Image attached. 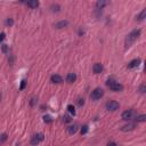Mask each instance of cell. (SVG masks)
Here are the masks:
<instances>
[{
    "instance_id": "ba28073f",
    "label": "cell",
    "mask_w": 146,
    "mask_h": 146,
    "mask_svg": "<svg viewBox=\"0 0 146 146\" xmlns=\"http://www.w3.org/2000/svg\"><path fill=\"white\" fill-rule=\"evenodd\" d=\"M139 64H140V60H139V58H137V60H131V62L128 64V67H129V69H135V67H138V66H139Z\"/></svg>"
},
{
    "instance_id": "277c9868",
    "label": "cell",
    "mask_w": 146,
    "mask_h": 146,
    "mask_svg": "<svg viewBox=\"0 0 146 146\" xmlns=\"http://www.w3.org/2000/svg\"><path fill=\"white\" fill-rule=\"evenodd\" d=\"M135 115H136V112L133 111V110H128V111L122 113V119L126 121H130V120H133Z\"/></svg>"
},
{
    "instance_id": "f1b7e54d",
    "label": "cell",
    "mask_w": 146,
    "mask_h": 146,
    "mask_svg": "<svg viewBox=\"0 0 146 146\" xmlns=\"http://www.w3.org/2000/svg\"><path fill=\"white\" fill-rule=\"evenodd\" d=\"M140 93H145V86H144V85L140 87Z\"/></svg>"
},
{
    "instance_id": "ffe728a7",
    "label": "cell",
    "mask_w": 146,
    "mask_h": 146,
    "mask_svg": "<svg viewBox=\"0 0 146 146\" xmlns=\"http://www.w3.org/2000/svg\"><path fill=\"white\" fill-rule=\"evenodd\" d=\"M87 131H88V126H83L82 129H81V133H82V135H85Z\"/></svg>"
},
{
    "instance_id": "8992f818",
    "label": "cell",
    "mask_w": 146,
    "mask_h": 146,
    "mask_svg": "<svg viewBox=\"0 0 146 146\" xmlns=\"http://www.w3.org/2000/svg\"><path fill=\"white\" fill-rule=\"evenodd\" d=\"M42 140H43V135L42 133H37L35 136H33L32 140H31V144L35 146L37 144H39V143L42 142Z\"/></svg>"
},
{
    "instance_id": "30bf717a",
    "label": "cell",
    "mask_w": 146,
    "mask_h": 146,
    "mask_svg": "<svg viewBox=\"0 0 146 146\" xmlns=\"http://www.w3.org/2000/svg\"><path fill=\"white\" fill-rule=\"evenodd\" d=\"M50 79H52V82H54V83H60V82L63 81L62 77L58 75V74H54V75H52Z\"/></svg>"
},
{
    "instance_id": "3957f363",
    "label": "cell",
    "mask_w": 146,
    "mask_h": 146,
    "mask_svg": "<svg viewBox=\"0 0 146 146\" xmlns=\"http://www.w3.org/2000/svg\"><path fill=\"white\" fill-rule=\"evenodd\" d=\"M104 95V90L103 89H100V88H96L93 93H91L90 97L91 99H94V100H97V99H100L102 97H103Z\"/></svg>"
},
{
    "instance_id": "2e32d148",
    "label": "cell",
    "mask_w": 146,
    "mask_h": 146,
    "mask_svg": "<svg viewBox=\"0 0 146 146\" xmlns=\"http://www.w3.org/2000/svg\"><path fill=\"white\" fill-rule=\"evenodd\" d=\"M145 15H146V9H143V12L138 15L137 20H138V21H143V20L145 18Z\"/></svg>"
},
{
    "instance_id": "4fadbf2b",
    "label": "cell",
    "mask_w": 146,
    "mask_h": 146,
    "mask_svg": "<svg viewBox=\"0 0 146 146\" xmlns=\"http://www.w3.org/2000/svg\"><path fill=\"white\" fill-rule=\"evenodd\" d=\"M77 130H78L77 125L71 126V127H69V129H67V131H69L70 135H73V133H77Z\"/></svg>"
},
{
    "instance_id": "9a60e30c",
    "label": "cell",
    "mask_w": 146,
    "mask_h": 146,
    "mask_svg": "<svg viewBox=\"0 0 146 146\" xmlns=\"http://www.w3.org/2000/svg\"><path fill=\"white\" fill-rule=\"evenodd\" d=\"M106 4H107L106 1H104V0H100V1H97V4H96V7H97L98 9H99V8L102 9Z\"/></svg>"
},
{
    "instance_id": "6da1fadb",
    "label": "cell",
    "mask_w": 146,
    "mask_h": 146,
    "mask_svg": "<svg viewBox=\"0 0 146 146\" xmlns=\"http://www.w3.org/2000/svg\"><path fill=\"white\" fill-rule=\"evenodd\" d=\"M139 35H140V30H133V32H130L128 37L126 38V47H130L135 42V40H137Z\"/></svg>"
},
{
    "instance_id": "8fae6325",
    "label": "cell",
    "mask_w": 146,
    "mask_h": 146,
    "mask_svg": "<svg viewBox=\"0 0 146 146\" xmlns=\"http://www.w3.org/2000/svg\"><path fill=\"white\" fill-rule=\"evenodd\" d=\"M27 6L31 7V8H37L39 6V1H37V0H30V1H27Z\"/></svg>"
},
{
    "instance_id": "4dcf8cb0",
    "label": "cell",
    "mask_w": 146,
    "mask_h": 146,
    "mask_svg": "<svg viewBox=\"0 0 146 146\" xmlns=\"http://www.w3.org/2000/svg\"><path fill=\"white\" fill-rule=\"evenodd\" d=\"M0 102H1V94H0Z\"/></svg>"
},
{
    "instance_id": "e0dca14e",
    "label": "cell",
    "mask_w": 146,
    "mask_h": 146,
    "mask_svg": "<svg viewBox=\"0 0 146 146\" xmlns=\"http://www.w3.org/2000/svg\"><path fill=\"white\" fill-rule=\"evenodd\" d=\"M136 120H137V122H144V121L146 120V115H145V114H142V115H138Z\"/></svg>"
},
{
    "instance_id": "7c38bea8",
    "label": "cell",
    "mask_w": 146,
    "mask_h": 146,
    "mask_svg": "<svg viewBox=\"0 0 146 146\" xmlns=\"http://www.w3.org/2000/svg\"><path fill=\"white\" fill-rule=\"evenodd\" d=\"M133 128H135V125H133V123H129V125H127V126H123V127L121 128V130H122V131H128V130H133Z\"/></svg>"
},
{
    "instance_id": "484cf974",
    "label": "cell",
    "mask_w": 146,
    "mask_h": 146,
    "mask_svg": "<svg viewBox=\"0 0 146 146\" xmlns=\"http://www.w3.org/2000/svg\"><path fill=\"white\" fill-rule=\"evenodd\" d=\"M2 52H4V53L8 52V47H7V45H2Z\"/></svg>"
},
{
    "instance_id": "cb8c5ba5",
    "label": "cell",
    "mask_w": 146,
    "mask_h": 146,
    "mask_svg": "<svg viewBox=\"0 0 146 146\" xmlns=\"http://www.w3.org/2000/svg\"><path fill=\"white\" fill-rule=\"evenodd\" d=\"M6 139H7V135H6V133H4V135H2V136H1V139H0V143L5 142V140H6Z\"/></svg>"
},
{
    "instance_id": "7a4b0ae2",
    "label": "cell",
    "mask_w": 146,
    "mask_h": 146,
    "mask_svg": "<svg viewBox=\"0 0 146 146\" xmlns=\"http://www.w3.org/2000/svg\"><path fill=\"white\" fill-rule=\"evenodd\" d=\"M107 87L113 91H121L123 89V86L120 85L119 82H115L113 81V80H108L107 81Z\"/></svg>"
},
{
    "instance_id": "ac0fdd59",
    "label": "cell",
    "mask_w": 146,
    "mask_h": 146,
    "mask_svg": "<svg viewBox=\"0 0 146 146\" xmlns=\"http://www.w3.org/2000/svg\"><path fill=\"white\" fill-rule=\"evenodd\" d=\"M67 111H69L71 114H73V115L75 114V108H74L73 105H69V106H67Z\"/></svg>"
},
{
    "instance_id": "5b68a950",
    "label": "cell",
    "mask_w": 146,
    "mask_h": 146,
    "mask_svg": "<svg viewBox=\"0 0 146 146\" xmlns=\"http://www.w3.org/2000/svg\"><path fill=\"white\" fill-rule=\"evenodd\" d=\"M119 107H120V105H119V103L115 102V100H110V102H107V104H106V108L111 112L116 111Z\"/></svg>"
},
{
    "instance_id": "d4e9b609",
    "label": "cell",
    "mask_w": 146,
    "mask_h": 146,
    "mask_svg": "<svg viewBox=\"0 0 146 146\" xmlns=\"http://www.w3.org/2000/svg\"><path fill=\"white\" fill-rule=\"evenodd\" d=\"M25 86H26V82L23 80V81H22V83H21V88H20V89H21V90H23V89L25 88Z\"/></svg>"
},
{
    "instance_id": "f546056e",
    "label": "cell",
    "mask_w": 146,
    "mask_h": 146,
    "mask_svg": "<svg viewBox=\"0 0 146 146\" xmlns=\"http://www.w3.org/2000/svg\"><path fill=\"white\" fill-rule=\"evenodd\" d=\"M108 146H118L115 143H111V144H108Z\"/></svg>"
},
{
    "instance_id": "83f0119b",
    "label": "cell",
    "mask_w": 146,
    "mask_h": 146,
    "mask_svg": "<svg viewBox=\"0 0 146 146\" xmlns=\"http://www.w3.org/2000/svg\"><path fill=\"white\" fill-rule=\"evenodd\" d=\"M64 119H65V122H70V121H71V119H70V116H67V115H66V116H64Z\"/></svg>"
},
{
    "instance_id": "d6986e66",
    "label": "cell",
    "mask_w": 146,
    "mask_h": 146,
    "mask_svg": "<svg viewBox=\"0 0 146 146\" xmlns=\"http://www.w3.org/2000/svg\"><path fill=\"white\" fill-rule=\"evenodd\" d=\"M60 6H58V5H53L52 6V10L53 12H56V13H57V12H60Z\"/></svg>"
},
{
    "instance_id": "9c48e42d",
    "label": "cell",
    "mask_w": 146,
    "mask_h": 146,
    "mask_svg": "<svg viewBox=\"0 0 146 146\" xmlns=\"http://www.w3.org/2000/svg\"><path fill=\"white\" fill-rule=\"evenodd\" d=\"M75 80H77V75H75V73H69V74H67V77H66V81L69 82V83H73Z\"/></svg>"
},
{
    "instance_id": "7402d4cb",
    "label": "cell",
    "mask_w": 146,
    "mask_h": 146,
    "mask_svg": "<svg viewBox=\"0 0 146 146\" xmlns=\"http://www.w3.org/2000/svg\"><path fill=\"white\" fill-rule=\"evenodd\" d=\"M43 121H45V122H52V118H50V116H43Z\"/></svg>"
},
{
    "instance_id": "603a6c76",
    "label": "cell",
    "mask_w": 146,
    "mask_h": 146,
    "mask_svg": "<svg viewBox=\"0 0 146 146\" xmlns=\"http://www.w3.org/2000/svg\"><path fill=\"white\" fill-rule=\"evenodd\" d=\"M83 104H85V100H83V99H81V98L78 99V105H79V106H82Z\"/></svg>"
},
{
    "instance_id": "5bb4252c",
    "label": "cell",
    "mask_w": 146,
    "mask_h": 146,
    "mask_svg": "<svg viewBox=\"0 0 146 146\" xmlns=\"http://www.w3.org/2000/svg\"><path fill=\"white\" fill-rule=\"evenodd\" d=\"M67 24H69V22H67V21H60V23H57V24H56V27H57V29H62V27L66 26Z\"/></svg>"
},
{
    "instance_id": "4316f807",
    "label": "cell",
    "mask_w": 146,
    "mask_h": 146,
    "mask_svg": "<svg viewBox=\"0 0 146 146\" xmlns=\"http://www.w3.org/2000/svg\"><path fill=\"white\" fill-rule=\"evenodd\" d=\"M5 37H6V34L5 33H0V41H2L5 39Z\"/></svg>"
},
{
    "instance_id": "44dd1931",
    "label": "cell",
    "mask_w": 146,
    "mask_h": 146,
    "mask_svg": "<svg viewBox=\"0 0 146 146\" xmlns=\"http://www.w3.org/2000/svg\"><path fill=\"white\" fill-rule=\"evenodd\" d=\"M6 24H7V25H9V26H12L14 24V21L12 20V18H8V20L6 21Z\"/></svg>"
},
{
    "instance_id": "52a82bcc",
    "label": "cell",
    "mask_w": 146,
    "mask_h": 146,
    "mask_svg": "<svg viewBox=\"0 0 146 146\" xmlns=\"http://www.w3.org/2000/svg\"><path fill=\"white\" fill-rule=\"evenodd\" d=\"M93 71H94L95 74H99V73H102V71H103V65L99 64V63H96V64H94Z\"/></svg>"
}]
</instances>
